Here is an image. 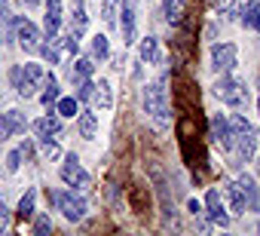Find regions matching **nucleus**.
I'll return each instance as SVG.
<instances>
[{
    "label": "nucleus",
    "mask_w": 260,
    "mask_h": 236,
    "mask_svg": "<svg viewBox=\"0 0 260 236\" xmlns=\"http://www.w3.org/2000/svg\"><path fill=\"white\" fill-rule=\"evenodd\" d=\"M89 104H92V107H101V110H107V107L113 104V98H110V83H107V80H98V83H92Z\"/></svg>",
    "instance_id": "dca6fc26"
},
{
    "label": "nucleus",
    "mask_w": 260,
    "mask_h": 236,
    "mask_svg": "<svg viewBox=\"0 0 260 236\" xmlns=\"http://www.w3.org/2000/svg\"><path fill=\"white\" fill-rule=\"evenodd\" d=\"M40 101H43L46 107H52V104L58 101V80H55L52 74H46V80H43V92H40Z\"/></svg>",
    "instance_id": "b1692460"
},
{
    "label": "nucleus",
    "mask_w": 260,
    "mask_h": 236,
    "mask_svg": "<svg viewBox=\"0 0 260 236\" xmlns=\"http://www.w3.org/2000/svg\"><path fill=\"white\" fill-rule=\"evenodd\" d=\"M61 129V116H40V120L34 123V132L40 135V138H46V135H55Z\"/></svg>",
    "instance_id": "412c9836"
},
{
    "label": "nucleus",
    "mask_w": 260,
    "mask_h": 236,
    "mask_svg": "<svg viewBox=\"0 0 260 236\" xmlns=\"http://www.w3.org/2000/svg\"><path fill=\"white\" fill-rule=\"evenodd\" d=\"M144 107L150 113V120L159 132H166L172 126V104H169V89H166V77H159L156 83L147 86L144 92Z\"/></svg>",
    "instance_id": "f257e3e1"
},
{
    "label": "nucleus",
    "mask_w": 260,
    "mask_h": 236,
    "mask_svg": "<svg viewBox=\"0 0 260 236\" xmlns=\"http://www.w3.org/2000/svg\"><path fill=\"white\" fill-rule=\"evenodd\" d=\"M43 80H46V71H43V65H34V62L13 71V86L22 98L37 95V89H43Z\"/></svg>",
    "instance_id": "7ed1b4c3"
},
{
    "label": "nucleus",
    "mask_w": 260,
    "mask_h": 236,
    "mask_svg": "<svg viewBox=\"0 0 260 236\" xmlns=\"http://www.w3.org/2000/svg\"><path fill=\"white\" fill-rule=\"evenodd\" d=\"M257 107H260V101H257Z\"/></svg>",
    "instance_id": "ea45409f"
},
{
    "label": "nucleus",
    "mask_w": 260,
    "mask_h": 236,
    "mask_svg": "<svg viewBox=\"0 0 260 236\" xmlns=\"http://www.w3.org/2000/svg\"><path fill=\"white\" fill-rule=\"evenodd\" d=\"M10 224V209H7V202L4 199H0V230H4Z\"/></svg>",
    "instance_id": "72a5a7b5"
},
{
    "label": "nucleus",
    "mask_w": 260,
    "mask_h": 236,
    "mask_svg": "<svg viewBox=\"0 0 260 236\" xmlns=\"http://www.w3.org/2000/svg\"><path fill=\"white\" fill-rule=\"evenodd\" d=\"M162 16L169 25H178L184 16V0H162Z\"/></svg>",
    "instance_id": "5701e85b"
},
{
    "label": "nucleus",
    "mask_w": 260,
    "mask_h": 236,
    "mask_svg": "<svg viewBox=\"0 0 260 236\" xmlns=\"http://www.w3.org/2000/svg\"><path fill=\"white\" fill-rule=\"evenodd\" d=\"M22 157H25V160H31V157H34V148H31V141H25V144H22Z\"/></svg>",
    "instance_id": "f704fd0d"
},
{
    "label": "nucleus",
    "mask_w": 260,
    "mask_h": 236,
    "mask_svg": "<svg viewBox=\"0 0 260 236\" xmlns=\"http://www.w3.org/2000/svg\"><path fill=\"white\" fill-rule=\"evenodd\" d=\"M61 28V0H46V40L58 37Z\"/></svg>",
    "instance_id": "4468645a"
},
{
    "label": "nucleus",
    "mask_w": 260,
    "mask_h": 236,
    "mask_svg": "<svg viewBox=\"0 0 260 236\" xmlns=\"http://www.w3.org/2000/svg\"><path fill=\"white\" fill-rule=\"evenodd\" d=\"M25 4H28V7H37V4H40V0H25Z\"/></svg>",
    "instance_id": "e433bc0d"
},
{
    "label": "nucleus",
    "mask_w": 260,
    "mask_h": 236,
    "mask_svg": "<svg viewBox=\"0 0 260 236\" xmlns=\"http://www.w3.org/2000/svg\"><path fill=\"white\" fill-rule=\"evenodd\" d=\"M89 52H92V58H98V62H101V58H107V55H110V43H107V37H104V34H95V37H92Z\"/></svg>",
    "instance_id": "bb28decb"
},
{
    "label": "nucleus",
    "mask_w": 260,
    "mask_h": 236,
    "mask_svg": "<svg viewBox=\"0 0 260 236\" xmlns=\"http://www.w3.org/2000/svg\"><path fill=\"white\" fill-rule=\"evenodd\" d=\"M10 25H13L10 4H7V0H0V43H10V40H13V31H10Z\"/></svg>",
    "instance_id": "aec40b11"
},
{
    "label": "nucleus",
    "mask_w": 260,
    "mask_h": 236,
    "mask_svg": "<svg viewBox=\"0 0 260 236\" xmlns=\"http://www.w3.org/2000/svg\"><path fill=\"white\" fill-rule=\"evenodd\" d=\"M55 202H58V212H61L68 221H83V218H86V212H89L86 199H83L80 193H74V190L58 193V196H55Z\"/></svg>",
    "instance_id": "423d86ee"
},
{
    "label": "nucleus",
    "mask_w": 260,
    "mask_h": 236,
    "mask_svg": "<svg viewBox=\"0 0 260 236\" xmlns=\"http://www.w3.org/2000/svg\"><path fill=\"white\" fill-rule=\"evenodd\" d=\"M187 205H190V212H193V215H199V212H202V205H199V202H196V199H190V202H187Z\"/></svg>",
    "instance_id": "c9c22d12"
},
{
    "label": "nucleus",
    "mask_w": 260,
    "mask_h": 236,
    "mask_svg": "<svg viewBox=\"0 0 260 236\" xmlns=\"http://www.w3.org/2000/svg\"><path fill=\"white\" fill-rule=\"evenodd\" d=\"M34 199H37V193H34V190H28V193L22 196V202H19V218H22V221L34 218Z\"/></svg>",
    "instance_id": "cd10ccee"
},
{
    "label": "nucleus",
    "mask_w": 260,
    "mask_h": 236,
    "mask_svg": "<svg viewBox=\"0 0 260 236\" xmlns=\"http://www.w3.org/2000/svg\"><path fill=\"white\" fill-rule=\"evenodd\" d=\"M257 169H260V154H257Z\"/></svg>",
    "instance_id": "58836bf2"
},
{
    "label": "nucleus",
    "mask_w": 260,
    "mask_h": 236,
    "mask_svg": "<svg viewBox=\"0 0 260 236\" xmlns=\"http://www.w3.org/2000/svg\"><path fill=\"white\" fill-rule=\"evenodd\" d=\"M138 58L147 62V65H159L162 62V52H159V40L156 37H144L141 46H138Z\"/></svg>",
    "instance_id": "f3484780"
},
{
    "label": "nucleus",
    "mask_w": 260,
    "mask_h": 236,
    "mask_svg": "<svg viewBox=\"0 0 260 236\" xmlns=\"http://www.w3.org/2000/svg\"><path fill=\"white\" fill-rule=\"evenodd\" d=\"M92 71H95V65H92V58H77L74 65H71V83H86L89 77H92Z\"/></svg>",
    "instance_id": "6ab92c4d"
},
{
    "label": "nucleus",
    "mask_w": 260,
    "mask_h": 236,
    "mask_svg": "<svg viewBox=\"0 0 260 236\" xmlns=\"http://www.w3.org/2000/svg\"><path fill=\"white\" fill-rule=\"evenodd\" d=\"M223 196H226V202H230V209H233L236 215H242V212L248 209V202H245V196H242V190H239L236 181H226V184H223Z\"/></svg>",
    "instance_id": "a211bd4d"
},
{
    "label": "nucleus",
    "mask_w": 260,
    "mask_h": 236,
    "mask_svg": "<svg viewBox=\"0 0 260 236\" xmlns=\"http://www.w3.org/2000/svg\"><path fill=\"white\" fill-rule=\"evenodd\" d=\"M61 181L68 184V187H89V172L80 166V160H77V154H68V160L61 163Z\"/></svg>",
    "instance_id": "6e6552de"
},
{
    "label": "nucleus",
    "mask_w": 260,
    "mask_h": 236,
    "mask_svg": "<svg viewBox=\"0 0 260 236\" xmlns=\"http://www.w3.org/2000/svg\"><path fill=\"white\" fill-rule=\"evenodd\" d=\"M49 230H52V221H49V215H37V218H34V233H37V236H46Z\"/></svg>",
    "instance_id": "2f4dec72"
},
{
    "label": "nucleus",
    "mask_w": 260,
    "mask_h": 236,
    "mask_svg": "<svg viewBox=\"0 0 260 236\" xmlns=\"http://www.w3.org/2000/svg\"><path fill=\"white\" fill-rule=\"evenodd\" d=\"M214 7L223 19H236L242 13V0H214Z\"/></svg>",
    "instance_id": "a878e982"
},
{
    "label": "nucleus",
    "mask_w": 260,
    "mask_h": 236,
    "mask_svg": "<svg viewBox=\"0 0 260 236\" xmlns=\"http://www.w3.org/2000/svg\"><path fill=\"white\" fill-rule=\"evenodd\" d=\"M211 138H214V144H220L223 151L233 148V126H230V120H226L223 113H211Z\"/></svg>",
    "instance_id": "9d476101"
},
{
    "label": "nucleus",
    "mask_w": 260,
    "mask_h": 236,
    "mask_svg": "<svg viewBox=\"0 0 260 236\" xmlns=\"http://www.w3.org/2000/svg\"><path fill=\"white\" fill-rule=\"evenodd\" d=\"M236 184H239V190H242L248 209H251V212H260V187L254 184V178H251L248 172H242V175L236 178Z\"/></svg>",
    "instance_id": "f8f14e48"
},
{
    "label": "nucleus",
    "mask_w": 260,
    "mask_h": 236,
    "mask_svg": "<svg viewBox=\"0 0 260 236\" xmlns=\"http://www.w3.org/2000/svg\"><path fill=\"white\" fill-rule=\"evenodd\" d=\"M55 110H58V116H74L80 107H77V98H58L55 101Z\"/></svg>",
    "instance_id": "c85d7f7f"
},
{
    "label": "nucleus",
    "mask_w": 260,
    "mask_h": 236,
    "mask_svg": "<svg viewBox=\"0 0 260 236\" xmlns=\"http://www.w3.org/2000/svg\"><path fill=\"white\" fill-rule=\"evenodd\" d=\"M239 19H242V25H245L248 31H260V10L251 4V0L245 4V10L239 13Z\"/></svg>",
    "instance_id": "4be33fe9"
},
{
    "label": "nucleus",
    "mask_w": 260,
    "mask_h": 236,
    "mask_svg": "<svg viewBox=\"0 0 260 236\" xmlns=\"http://www.w3.org/2000/svg\"><path fill=\"white\" fill-rule=\"evenodd\" d=\"M116 4H119V0H104V4H101V19L107 25H113V19H116Z\"/></svg>",
    "instance_id": "c756f323"
},
{
    "label": "nucleus",
    "mask_w": 260,
    "mask_h": 236,
    "mask_svg": "<svg viewBox=\"0 0 260 236\" xmlns=\"http://www.w3.org/2000/svg\"><path fill=\"white\" fill-rule=\"evenodd\" d=\"M239 65V49L233 43H214L211 46V68L217 74H230Z\"/></svg>",
    "instance_id": "0eeeda50"
},
{
    "label": "nucleus",
    "mask_w": 260,
    "mask_h": 236,
    "mask_svg": "<svg viewBox=\"0 0 260 236\" xmlns=\"http://www.w3.org/2000/svg\"><path fill=\"white\" fill-rule=\"evenodd\" d=\"M86 25H89L86 4H83V0H74V7H71V34L74 37H83L86 34Z\"/></svg>",
    "instance_id": "2eb2a0df"
},
{
    "label": "nucleus",
    "mask_w": 260,
    "mask_h": 236,
    "mask_svg": "<svg viewBox=\"0 0 260 236\" xmlns=\"http://www.w3.org/2000/svg\"><path fill=\"white\" fill-rule=\"evenodd\" d=\"M122 43L135 40V0H122Z\"/></svg>",
    "instance_id": "ddd939ff"
},
{
    "label": "nucleus",
    "mask_w": 260,
    "mask_h": 236,
    "mask_svg": "<svg viewBox=\"0 0 260 236\" xmlns=\"http://www.w3.org/2000/svg\"><path fill=\"white\" fill-rule=\"evenodd\" d=\"M28 129V120L22 110H7L0 113V138H10V135H19Z\"/></svg>",
    "instance_id": "9b49d317"
},
{
    "label": "nucleus",
    "mask_w": 260,
    "mask_h": 236,
    "mask_svg": "<svg viewBox=\"0 0 260 236\" xmlns=\"http://www.w3.org/2000/svg\"><path fill=\"white\" fill-rule=\"evenodd\" d=\"M19 166H22V151H13V154L7 157V169H10V172H19Z\"/></svg>",
    "instance_id": "473e14b6"
},
{
    "label": "nucleus",
    "mask_w": 260,
    "mask_h": 236,
    "mask_svg": "<svg viewBox=\"0 0 260 236\" xmlns=\"http://www.w3.org/2000/svg\"><path fill=\"white\" fill-rule=\"evenodd\" d=\"M251 4H254V7H257V10H260V0H251Z\"/></svg>",
    "instance_id": "4c0bfd02"
},
{
    "label": "nucleus",
    "mask_w": 260,
    "mask_h": 236,
    "mask_svg": "<svg viewBox=\"0 0 260 236\" xmlns=\"http://www.w3.org/2000/svg\"><path fill=\"white\" fill-rule=\"evenodd\" d=\"M40 151H43V157H46V160H55V157L61 154V151H58V144H55V141H49V135H46V138H40Z\"/></svg>",
    "instance_id": "7c9ffc66"
},
{
    "label": "nucleus",
    "mask_w": 260,
    "mask_h": 236,
    "mask_svg": "<svg viewBox=\"0 0 260 236\" xmlns=\"http://www.w3.org/2000/svg\"><path fill=\"white\" fill-rule=\"evenodd\" d=\"M230 126H233V148L239 151V157L245 163L254 160L257 157V132H254V126L245 120L242 113H233L230 116Z\"/></svg>",
    "instance_id": "f03ea898"
},
{
    "label": "nucleus",
    "mask_w": 260,
    "mask_h": 236,
    "mask_svg": "<svg viewBox=\"0 0 260 236\" xmlns=\"http://www.w3.org/2000/svg\"><path fill=\"white\" fill-rule=\"evenodd\" d=\"M16 22V40H19V46L25 49V52H37L40 49V31H37V25L28 19V16H16L13 19Z\"/></svg>",
    "instance_id": "39448f33"
},
{
    "label": "nucleus",
    "mask_w": 260,
    "mask_h": 236,
    "mask_svg": "<svg viewBox=\"0 0 260 236\" xmlns=\"http://www.w3.org/2000/svg\"><path fill=\"white\" fill-rule=\"evenodd\" d=\"M80 135H83V138H95V135H98V116H95L92 110L80 113Z\"/></svg>",
    "instance_id": "393cba45"
},
{
    "label": "nucleus",
    "mask_w": 260,
    "mask_h": 236,
    "mask_svg": "<svg viewBox=\"0 0 260 236\" xmlns=\"http://www.w3.org/2000/svg\"><path fill=\"white\" fill-rule=\"evenodd\" d=\"M205 215H208L214 224L230 227V215H226V205H223L220 190H208V193H205Z\"/></svg>",
    "instance_id": "1a4fd4ad"
},
{
    "label": "nucleus",
    "mask_w": 260,
    "mask_h": 236,
    "mask_svg": "<svg viewBox=\"0 0 260 236\" xmlns=\"http://www.w3.org/2000/svg\"><path fill=\"white\" fill-rule=\"evenodd\" d=\"M214 95L230 107H245L248 104V86H245L242 77H233V74H223L214 83Z\"/></svg>",
    "instance_id": "20e7f679"
}]
</instances>
